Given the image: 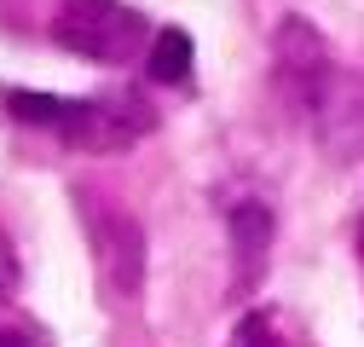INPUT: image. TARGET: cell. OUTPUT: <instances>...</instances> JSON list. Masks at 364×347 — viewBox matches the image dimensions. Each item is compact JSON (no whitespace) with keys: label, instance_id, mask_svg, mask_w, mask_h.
I'll return each mask as SVG.
<instances>
[{"label":"cell","instance_id":"obj_1","mask_svg":"<svg viewBox=\"0 0 364 347\" xmlns=\"http://www.w3.org/2000/svg\"><path fill=\"white\" fill-rule=\"evenodd\" d=\"M53 41L75 58H93V64H127L151 41V29L122 0H70L53 23Z\"/></svg>","mask_w":364,"mask_h":347},{"label":"cell","instance_id":"obj_2","mask_svg":"<svg viewBox=\"0 0 364 347\" xmlns=\"http://www.w3.org/2000/svg\"><path fill=\"white\" fill-rule=\"evenodd\" d=\"M278 87L289 93V105L295 110H318V99L330 93V81L341 75L336 70V58H330V47H324V35H318L306 18H284L278 23Z\"/></svg>","mask_w":364,"mask_h":347},{"label":"cell","instance_id":"obj_3","mask_svg":"<svg viewBox=\"0 0 364 347\" xmlns=\"http://www.w3.org/2000/svg\"><path fill=\"white\" fill-rule=\"evenodd\" d=\"M151 127H156V110L139 93H110V99H75L58 139H70L81 151H122L133 139H145Z\"/></svg>","mask_w":364,"mask_h":347},{"label":"cell","instance_id":"obj_4","mask_svg":"<svg viewBox=\"0 0 364 347\" xmlns=\"http://www.w3.org/2000/svg\"><path fill=\"white\" fill-rule=\"evenodd\" d=\"M312 127H318V139H324L336 156L358 151V145H364V75H347V70H341V75L330 81V93L318 99Z\"/></svg>","mask_w":364,"mask_h":347},{"label":"cell","instance_id":"obj_5","mask_svg":"<svg viewBox=\"0 0 364 347\" xmlns=\"http://www.w3.org/2000/svg\"><path fill=\"white\" fill-rule=\"evenodd\" d=\"M93 243H99V260H105V278L110 289L133 295L139 289V272H145V249H139V226L127 214H93Z\"/></svg>","mask_w":364,"mask_h":347},{"label":"cell","instance_id":"obj_6","mask_svg":"<svg viewBox=\"0 0 364 347\" xmlns=\"http://www.w3.org/2000/svg\"><path fill=\"white\" fill-rule=\"evenodd\" d=\"M232 249H237V295L255 289V278L266 272V243H272V208L266 203H237L232 208Z\"/></svg>","mask_w":364,"mask_h":347},{"label":"cell","instance_id":"obj_7","mask_svg":"<svg viewBox=\"0 0 364 347\" xmlns=\"http://www.w3.org/2000/svg\"><path fill=\"white\" fill-rule=\"evenodd\" d=\"M145 75L156 87H186L191 81V35L186 29H156L151 53H145Z\"/></svg>","mask_w":364,"mask_h":347},{"label":"cell","instance_id":"obj_8","mask_svg":"<svg viewBox=\"0 0 364 347\" xmlns=\"http://www.w3.org/2000/svg\"><path fill=\"white\" fill-rule=\"evenodd\" d=\"M0 105H6L18 122H29V127H58L70 122V110H75V99H53V93H23V87H6L0 93Z\"/></svg>","mask_w":364,"mask_h":347},{"label":"cell","instance_id":"obj_9","mask_svg":"<svg viewBox=\"0 0 364 347\" xmlns=\"http://www.w3.org/2000/svg\"><path fill=\"white\" fill-rule=\"evenodd\" d=\"M232 347H284V341H278V330H272V319H266V313H243V324H237Z\"/></svg>","mask_w":364,"mask_h":347},{"label":"cell","instance_id":"obj_10","mask_svg":"<svg viewBox=\"0 0 364 347\" xmlns=\"http://www.w3.org/2000/svg\"><path fill=\"white\" fill-rule=\"evenodd\" d=\"M0 347H47V341L29 336V330H0Z\"/></svg>","mask_w":364,"mask_h":347},{"label":"cell","instance_id":"obj_11","mask_svg":"<svg viewBox=\"0 0 364 347\" xmlns=\"http://www.w3.org/2000/svg\"><path fill=\"white\" fill-rule=\"evenodd\" d=\"M358 255H364V220H358Z\"/></svg>","mask_w":364,"mask_h":347}]
</instances>
